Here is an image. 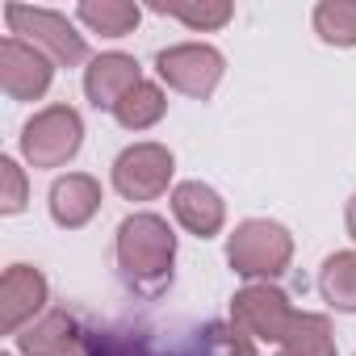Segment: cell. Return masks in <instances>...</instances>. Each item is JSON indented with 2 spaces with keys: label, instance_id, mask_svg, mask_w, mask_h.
<instances>
[{
  "label": "cell",
  "instance_id": "1",
  "mask_svg": "<svg viewBox=\"0 0 356 356\" xmlns=\"http://www.w3.org/2000/svg\"><path fill=\"white\" fill-rule=\"evenodd\" d=\"M172 264H176V235H172L168 218H159L151 210H138V214L122 218V227H118V268L138 293H159L172 281Z\"/></svg>",
  "mask_w": 356,
  "mask_h": 356
},
{
  "label": "cell",
  "instance_id": "2",
  "mask_svg": "<svg viewBox=\"0 0 356 356\" xmlns=\"http://www.w3.org/2000/svg\"><path fill=\"white\" fill-rule=\"evenodd\" d=\"M293 260V235L273 218H248L227 239V264L248 281H277Z\"/></svg>",
  "mask_w": 356,
  "mask_h": 356
},
{
  "label": "cell",
  "instance_id": "3",
  "mask_svg": "<svg viewBox=\"0 0 356 356\" xmlns=\"http://www.w3.org/2000/svg\"><path fill=\"white\" fill-rule=\"evenodd\" d=\"M5 22L17 38H26L30 47H38L55 67H76L88 59V42L84 34L72 26V17L55 13V9H30V5H9Z\"/></svg>",
  "mask_w": 356,
  "mask_h": 356
},
{
  "label": "cell",
  "instance_id": "4",
  "mask_svg": "<svg viewBox=\"0 0 356 356\" xmlns=\"http://www.w3.org/2000/svg\"><path fill=\"white\" fill-rule=\"evenodd\" d=\"M84 147V122L72 105H47L22 126V155L34 168H63Z\"/></svg>",
  "mask_w": 356,
  "mask_h": 356
},
{
  "label": "cell",
  "instance_id": "5",
  "mask_svg": "<svg viewBox=\"0 0 356 356\" xmlns=\"http://www.w3.org/2000/svg\"><path fill=\"white\" fill-rule=\"evenodd\" d=\"M155 72L168 88L185 92L193 101H210L222 72H227V59L210 42H176V47L155 55Z\"/></svg>",
  "mask_w": 356,
  "mask_h": 356
},
{
  "label": "cell",
  "instance_id": "6",
  "mask_svg": "<svg viewBox=\"0 0 356 356\" xmlns=\"http://www.w3.org/2000/svg\"><path fill=\"white\" fill-rule=\"evenodd\" d=\"M293 306L289 298L273 285V281H256V285H243L235 298H231V323L252 335L256 343H281L293 327Z\"/></svg>",
  "mask_w": 356,
  "mask_h": 356
},
{
  "label": "cell",
  "instance_id": "7",
  "mask_svg": "<svg viewBox=\"0 0 356 356\" xmlns=\"http://www.w3.org/2000/svg\"><path fill=\"white\" fill-rule=\"evenodd\" d=\"M176 159L163 143H134L113 159V189L126 202H155L172 185Z\"/></svg>",
  "mask_w": 356,
  "mask_h": 356
},
{
  "label": "cell",
  "instance_id": "8",
  "mask_svg": "<svg viewBox=\"0 0 356 356\" xmlns=\"http://www.w3.org/2000/svg\"><path fill=\"white\" fill-rule=\"evenodd\" d=\"M51 80H55V63L38 47H30L17 34L0 42V88L9 101H38L47 97Z\"/></svg>",
  "mask_w": 356,
  "mask_h": 356
},
{
  "label": "cell",
  "instance_id": "9",
  "mask_svg": "<svg viewBox=\"0 0 356 356\" xmlns=\"http://www.w3.org/2000/svg\"><path fill=\"white\" fill-rule=\"evenodd\" d=\"M47 277L34 264H9L0 277V331L5 335H22L26 323H34V314L47 306Z\"/></svg>",
  "mask_w": 356,
  "mask_h": 356
},
{
  "label": "cell",
  "instance_id": "10",
  "mask_svg": "<svg viewBox=\"0 0 356 356\" xmlns=\"http://www.w3.org/2000/svg\"><path fill=\"white\" fill-rule=\"evenodd\" d=\"M138 84H143V67H138L134 55H122V51H105V55L88 59V67H84V92H88V101L97 109H109V113Z\"/></svg>",
  "mask_w": 356,
  "mask_h": 356
},
{
  "label": "cell",
  "instance_id": "11",
  "mask_svg": "<svg viewBox=\"0 0 356 356\" xmlns=\"http://www.w3.org/2000/svg\"><path fill=\"white\" fill-rule=\"evenodd\" d=\"M47 206H51L55 227L80 231L101 210V181H97V176H88V172H67V176H59V181L51 185V202Z\"/></svg>",
  "mask_w": 356,
  "mask_h": 356
},
{
  "label": "cell",
  "instance_id": "12",
  "mask_svg": "<svg viewBox=\"0 0 356 356\" xmlns=\"http://www.w3.org/2000/svg\"><path fill=\"white\" fill-rule=\"evenodd\" d=\"M172 214H176V222H181L189 235L214 239L222 231V222H227V202L206 181H181L172 189Z\"/></svg>",
  "mask_w": 356,
  "mask_h": 356
},
{
  "label": "cell",
  "instance_id": "13",
  "mask_svg": "<svg viewBox=\"0 0 356 356\" xmlns=\"http://www.w3.org/2000/svg\"><path fill=\"white\" fill-rule=\"evenodd\" d=\"M80 339H84V331H80L76 314L51 310V314H42L38 323H30V327L17 335V352H22V356H59V352H67V348L80 343Z\"/></svg>",
  "mask_w": 356,
  "mask_h": 356
},
{
  "label": "cell",
  "instance_id": "14",
  "mask_svg": "<svg viewBox=\"0 0 356 356\" xmlns=\"http://www.w3.org/2000/svg\"><path fill=\"white\" fill-rule=\"evenodd\" d=\"M76 22L88 26L101 38H126V34L138 30L143 9L130 5V0H84V5L76 9Z\"/></svg>",
  "mask_w": 356,
  "mask_h": 356
},
{
  "label": "cell",
  "instance_id": "15",
  "mask_svg": "<svg viewBox=\"0 0 356 356\" xmlns=\"http://www.w3.org/2000/svg\"><path fill=\"white\" fill-rule=\"evenodd\" d=\"M277 356H335V335H331V318L327 314H310L298 310L289 335L277 343Z\"/></svg>",
  "mask_w": 356,
  "mask_h": 356
},
{
  "label": "cell",
  "instance_id": "16",
  "mask_svg": "<svg viewBox=\"0 0 356 356\" xmlns=\"http://www.w3.org/2000/svg\"><path fill=\"white\" fill-rule=\"evenodd\" d=\"M318 293L331 310L356 314V252H335L318 268Z\"/></svg>",
  "mask_w": 356,
  "mask_h": 356
},
{
  "label": "cell",
  "instance_id": "17",
  "mask_svg": "<svg viewBox=\"0 0 356 356\" xmlns=\"http://www.w3.org/2000/svg\"><path fill=\"white\" fill-rule=\"evenodd\" d=\"M163 113H168V92L159 84H151V80H143L138 88H130L126 101L113 109V118H118L122 130H151Z\"/></svg>",
  "mask_w": 356,
  "mask_h": 356
},
{
  "label": "cell",
  "instance_id": "18",
  "mask_svg": "<svg viewBox=\"0 0 356 356\" xmlns=\"http://www.w3.org/2000/svg\"><path fill=\"white\" fill-rule=\"evenodd\" d=\"M314 34L327 47H356V0H323L314 5Z\"/></svg>",
  "mask_w": 356,
  "mask_h": 356
},
{
  "label": "cell",
  "instance_id": "19",
  "mask_svg": "<svg viewBox=\"0 0 356 356\" xmlns=\"http://www.w3.org/2000/svg\"><path fill=\"white\" fill-rule=\"evenodd\" d=\"M155 13L189 26L193 34H214L235 17V5L231 0H202V5H155Z\"/></svg>",
  "mask_w": 356,
  "mask_h": 356
},
{
  "label": "cell",
  "instance_id": "20",
  "mask_svg": "<svg viewBox=\"0 0 356 356\" xmlns=\"http://www.w3.org/2000/svg\"><path fill=\"white\" fill-rule=\"evenodd\" d=\"M202 356H256V339L243 335L235 323H206L202 327Z\"/></svg>",
  "mask_w": 356,
  "mask_h": 356
},
{
  "label": "cell",
  "instance_id": "21",
  "mask_svg": "<svg viewBox=\"0 0 356 356\" xmlns=\"http://www.w3.org/2000/svg\"><path fill=\"white\" fill-rule=\"evenodd\" d=\"M30 206V185H26V168L13 159V155H5L0 159V214H22Z\"/></svg>",
  "mask_w": 356,
  "mask_h": 356
},
{
  "label": "cell",
  "instance_id": "22",
  "mask_svg": "<svg viewBox=\"0 0 356 356\" xmlns=\"http://www.w3.org/2000/svg\"><path fill=\"white\" fill-rule=\"evenodd\" d=\"M88 356H168L143 335H88Z\"/></svg>",
  "mask_w": 356,
  "mask_h": 356
},
{
  "label": "cell",
  "instance_id": "23",
  "mask_svg": "<svg viewBox=\"0 0 356 356\" xmlns=\"http://www.w3.org/2000/svg\"><path fill=\"white\" fill-rule=\"evenodd\" d=\"M59 356H88V331H84V339L80 343H72L67 352H59Z\"/></svg>",
  "mask_w": 356,
  "mask_h": 356
},
{
  "label": "cell",
  "instance_id": "24",
  "mask_svg": "<svg viewBox=\"0 0 356 356\" xmlns=\"http://www.w3.org/2000/svg\"><path fill=\"white\" fill-rule=\"evenodd\" d=\"M343 218H348V235L356 239V193H352V202H348V214H343Z\"/></svg>",
  "mask_w": 356,
  "mask_h": 356
},
{
  "label": "cell",
  "instance_id": "25",
  "mask_svg": "<svg viewBox=\"0 0 356 356\" xmlns=\"http://www.w3.org/2000/svg\"><path fill=\"white\" fill-rule=\"evenodd\" d=\"M5 356H13V352H5Z\"/></svg>",
  "mask_w": 356,
  "mask_h": 356
}]
</instances>
